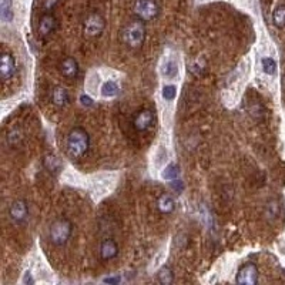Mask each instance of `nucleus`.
<instances>
[{
    "label": "nucleus",
    "instance_id": "bb28decb",
    "mask_svg": "<svg viewBox=\"0 0 285 285\" xmlns=\"http://www.w3.org/2000/svg\"><path fill=\"white\" fill-rule=\"evenodd\" d=\"M80 101L83 103V106H86V107H89V106H92L93 104V100L90 98V97H87L86 95H83L80 97Z\"/></svg>",
    "mask_w": 285,
    "mask_h": 285
},
{
    "label": "nucleus",
    "instance_id": "6e6552de",
    "mask_svg": "<svg viewBox=\"0 0 285 285\" xmlns=\"http://www.w3.org/2000/svg\"><path fill=\"white\" fill-rule=\"evenodd\" d=\"M16 73V63L13 56L9 52H3L1 55V63H0V77L6 83L12 80V77Z\"/></svg>",
    "mask_w": 285,
    "mask_h": 285
},
{
    "label": "nucleus",
    "instance_id": "39448f33",
    "mask_svg": "<svg viewBox=\"0 0 285 285\" xmlns=\"http://www.w3.org/2000/svg\"><path fill=\"white\" fill-rule=\"evenodd\" d=\"M104 26H106V23H104V19H103L101 15H98V13H90L86 18L84 23H83L84 35L87 38H97V36H100L103 33Z\"/></svg>",
    "mask_w": 285,
    "mask_h": 285
},
{
    "label": "nucleus",
    "instance_id": "dca6fc26",
    "mask_svg": "<svg viewBox=\"0 0 285 285\" xmlns=\"http://www.w3.org/2000/svg\"><path fill=\"white\" fill-rule=\"evenodd\" d=\"M272 21L277 27L283 29L285 27V4L278 6L275 10H274V15H272Z\"/></svg>",
    "mask_w": 285,
    "mask_h": 285
},
{
    "label": "nucleus",
    "instance_id": "c85d7f7f",
    "mask_svg": "<svg viewBox=\"0 0 285 285\" xmlns=\"http://www.w3.org/2000/svg\"><path fill=\"white\" fill-rule=\"evenodd\" d=\"M24 283L26 284H32L33 281H32V278H30V272H26V278H24Z\"/></svg>",
    "mask_w": 285,
    "mask_h": 285
},
{
    "label": "nucleus",
    "instance_id": "0eeeda50",
    "mask_svg": "<svg viewBox=\"0 0 285 285\" xmlns=\"http://www.w3.org/2000/svg\"><path fill=\"white\" fill-rule=\"evenodd\" d=\"M9 217L15 224H21L27 220L29 217V207L26 204V201L23 200H16L10 209H9Z\"/></svg>",
    "mask_w": 285,
    "mask_h": 285
},
{
    "label": "nucleus",
    "instance_id": "b1692460",
    "mask_svg": "<svg viewBox=\"0 0 285 285\" xmlns=\"http://www.w3.org/2000/svg\"><path fill=\"white\" fill-rule=\"evenodd\" d=\"M57 160H58V158H55V157H49V158L44 161V164L47 166V169H49L50 171H56L57 163H58Z\"/></svg>",
    "mask_w": 285,
    "mask_h": 285
},
{
    "label": "nucleus",
    "instance_id": "f257e3e1",
    "mask_svg": "<svg viewBox=\"0 0 285 285\" xmlns=\"http://www.w3.org/2000/svg\"><path fill=\"white\" fill-rule=\"evenodd\" d=\"M90 147V138L83 127H75L67 134L66 149L72 158H81L86 155Z\"/></svg>",
    "mask_w": 285,
    "mask_h": 285
},
{
    "label": "nucleus",
    "instance_id": "4468645a",
    "mask_svg": "<svg viewBox=\"0 0 285 285\" xmlns=\"http://www.w3.org/2000/svg\"><path fill=\"white\" fill-rule=\"evenodd\" d=\"M174 207H175V201L170 194H163L157 201V209L161 214H170L174 211Z\"/></svg>",
    "mask_w": 285,
    "mask_h": 285
},
{
    "label": "nucleus",
    "instance_id": "aec40b11",
    "mask_svg": "<svg viewBox=\"0 0 285 285\" xmlns=\"http://www.w3.org/2000/svg\"><path fill=\"white\" fill-rule=\"evenodd\" d=\"M275 67H277V64H275V61L272 58H269V57H264L263 58V69H264V72H266V75H274L275 73Z\"/></svg>",
    "mask_w": 285,
    "mask_h": 285
},
{
    "label": "nucleus",
    "instance_id": "7ed1b4c3",
    "mask_svg": "<svg viewBox=\"0 0 285 285\" xmlns=\"http://www.w3.org/2000/svg\"><path fill=\"white\" fill-rule=\"evenodd\" d=\"M72 231H73L72 223L66 218H60L50 226L49 238H50L52 244H55L57 247H61L69 241V238L72 235Z\"/></svg>",
    "mask_w": 285,
    "mask_h": 285
},
{
    "label": "nucleus",
    "instance_id": "5701e85b",
    "mask_svg": "<svg viewBox=\"0 0 285 285\" xmlns=\"http://www.w3.org/2000/svg\"><path fill=\"white\" fill-rule=\"evenodd\" d=\"M170 187L171 190H174L175 192H181V191L184 190V184H183V181H180V180H171Z\"/></svg>",
    "mask_w": 285,
    "mask_h": 285
},
{
    "label": "nucleus",
    "instance_id": "f8f14e48",
    "mask_svg": "<svg viewBox=\"0 0 285 285\" xmlns=\"http://www.w3.org/2000/svg\"><path fill=\"white\" fill-rule=\"evenodd\" d=\"M58 67H60V73L69 80L76 78L77 75H78V64L73 57H64L60 61Z\"/></svg>",
    "mask_w": 285,
    "mask_h": 285
},
{
    "label": "nucleus",
    "instance_id": "20e7f679",
    "mask_svg": "<svg viewBox=\"0 0 285 285\" xmlns=\"http://www.w3.org/2000/svg\"><path fill=\"white\" fill-rule=\"evenodd\" d=\"M133 13L137 19L150 21L160 15V4L157 0H134Z\"/></svg>",
    "mask_w": 285,
    "mask_h": 285
},
{
    "label": "nucleus",
    "instance_id": "9d476101",
    "mask_svg": "<svg viewBox=\"0 0 285 285\" xmlns=\"http://www.w3.org/2000/svg\"><path fill=\"white\" fill-rule=\"evenodd\" d=\"M57 27V20L52 13H44L38 20V35L41 38L50 36Z\"/></svg>",
    "mask_w": 285,
    "mask_h": 285
},
{
    "label": "nucleus",
    "instance_id": "4be33fe9",
    "mask_svg": "<svg viewBox=\"0 0 285 285\" xmlns=\"http://www.w3.org/2000/svg\"><path fill=\"white\" fill-rule=\"evenodd\" d=\"M175 92H177L175 86H166L163 89V95H164L166 100H172L175 97Z\"/></svg>",
    "mask_w": 285,
    "mask_h": 285
},
{
    "label": "nucleus",
    "instance_id": "412c9836",
    "mask_svg": "<svg viewBox=\"0 0 285 285\" xmlns=\"http://www.w3.org/2000/svg\"><path fill=\"white\" fill-rule=\"evenodd\" d=\"M58 1H60V0H43V3H41L43 12H44V13H52V12L56 9Z\"/></svg>",
    "mask_w": 285,
    "mask_h": 285
},
{
    "label": "nucleus",
    "instance_id": "a211bd4d",
    "mask_svg": "<svg viewBox=\"0 0 285 285\" xmlns=\"http://www.w3.org/2000/svg\"><path fill=\"white\" fill-rule=\"evenodd\" d=\"M101 93L106 97H113L118 93V86L114 81H106L101 87Z\"/></svg>",
    "mask_w": 285,
    "mask_h": 285
},
{
    "label": "nucleus",
    "instance_id": "cd10ccee",
    "mask_svg": "<svg viewBox=\"0 0 285 285\" xmlns=\"http://www.w3.org/2000/svg\"><path fill=\"white\" fill-rule=\"evenodd\" d=\"M106 284H118L120 283V277H112V278H106L104 280Z\"/></svg>",
    "mask_w": 285,
    "mask_h": 285
},
{
    "label": "nucleus",
    "instance_id": "f3484780",
    "mask_svg": "<svg viewBox=\"0 0 285 285\" xmlns=\"http://www.w3.org/2000/svg\"><path fill=\"white\" fill-rule=\"evenodd\" d=\"M157 278H158V281L161 283V284H171V281H172V271H171L169 266H163L160 271H158V274H157Z\"/></svg>",
    "mask_w": 285,
    "mask_h": 285
},
{
    "label": "nucleus",
    "instance_id": "6ab92c4d",
    "mask_svg": "<svg viewBox=\"0 0 285 285\" xmlns=\"http://www.w3.org/2000/svg\"><path fill=\"white\" fill-rule=\"evenodd\" d=\"M178 174H180V169H178V166L177 164H170L169 167H166V170L163 172V177L166 178V180H175L177 177H178Z\"/></svg>",
    "mask_w": 285,
    "mask_h": 285
},
{
    "label": "nucleus",
    "instance_id": "f03ea898",
    "mask_svg": "<svg viewBox=\"0 0 285 285\" xmlns=\"http://www.w3.org/2000/svg\"><path fill=\"white\" fill-rule=\"evenodd\" d=\"M120 40L129 49H140L146 40V26L140 19L133 20L120 30Z\"/></svg>",
    "mask_w": 285,
    "mask_h": 285
},
{
    "label": "nucleus",
    "instance_id": "a878e982",
    "mask_svg": "<svg viewBox=\"0 0 285 285\" xmlns=\"http://www.w3.org/2000/svg\"><path fill=\"white\" fill-rule=\"evenodd\" d=\"M166 69H167V70H166V76L171 77L177 75V66H175V63H169Z\"/></svg>",
    "mask_w": 285,
    "mask_h": 285
},
{
    "label": "nucleus",
    "instance_id": "9b49d317",
    "mask_svg": "<svg viewBox=\"0 0 285 285\" xmlns=\"http://www.w3.org/2000/svg\"><path fill=\"white\" fill-rule=\"evenodd\" d=\"M98 254H100V258L103 261H112L113 258L117 257V254H118V246H117V243L114 240H112V238L104 240L100 244Z\"/></svg>",
    "mask_w": 285,
    "mask_h": 285
},
{
    "label": "nucleus",
    "instance_id": "ddd939ff",
    "mask_svg": "<svg viewBox=\"0 0 285 285\" xmlns=\"http://www.w3.org/2000/svg\"><path fill=\"white\" fill-rule=\"evenodd\" d=\"M69 101H70V95L67 93V90L66 89H63V87H55L53 90H52V103L57 106V107H66L67 104H69Z\"/></svg>",
    "mask_w": 285,
    "mask_h": 285
},
{
    "label": "nucleus",
    "instance_id": "1a4fd4ad",
    "mask_svg": "<svg viewBox=\"0 0 285 285\" xmlns=\"http://www.w3.org/2000/svg\"><path fill=\"white\" fill-rule=\"evenodd\" d=\"M152 121H154V114H152V110L143 109V110H140L138 113L134 115L133 126L137 132L143 133V132H146V130H149L152 127Z\"/></svg>",
    "mask_w": 285,
    "mask_h": 285
},
{
    "label": "nucleus",
    "instance_id": "423d86ee",
    "mask_svg": "<svg viewBox=\"0 0 285 285\" xmlns=\"http://www.w3.org/2000/svg\"><path fill=\"white\" fill-rule=\"evenodd\" d=\"M235 281L238 284H247V285H254L258 283V269L255 264L252 263H247L240 268L238 274H237V278Z\"/></svg>",
    "mask_w": 285,
    "mask_h": 285
},
{
    "label": "nucleus",
    "instance_id": "393cba45",
    "mask_svg": "<svg viewBox=\"0 0 285 285\" xmlns=\"http://www.w3.org/2000/svg\"><path fill=\"white\" fill-rule=\"evenodd\" d=\"M7 138H9V143H10V144H16L18 141H21V134L15 130V132H12V133L9 134Z\"/></svg>",
    "mask_w": 285,
    "mask_h": 285
},
{
    "label": "nucleus",
    "instance_id": "2eb2a0df",
    "mask_svg": "<svg viewBox=\"0 0 285 285\" xmlns=\"http://www.w3.org/2000/svg\"><path fill=\"white\" fill-rule=\"evenodd\" d=\"M0 18L3 21H10L13 19L12 0H0Z\"/></svg>",
    "mask_w": 285,
    "mask_h": 285
}]
</instances>
